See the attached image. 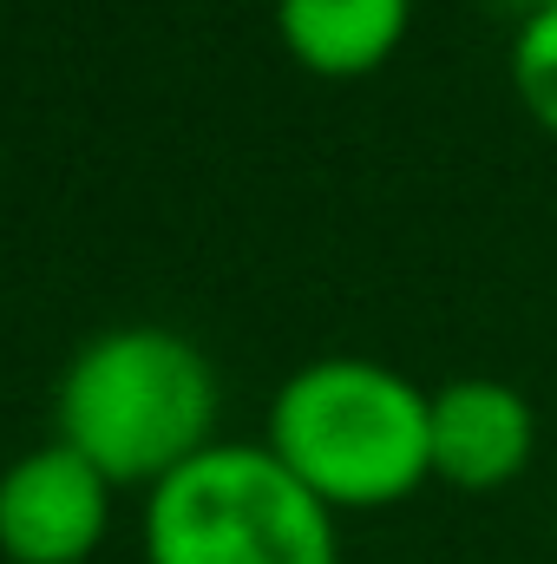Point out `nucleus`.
Listing matches in <instances>:
<instances>
[{"label":"nucleus","mask_w":557,"mask_h":564,"mask_svg":"<svg viewBox=\"0 0 557 564\" xmlns=\"http://www.w3.org/2000/svg\"><path fill=\"white\" fill-rule=\"evenodd\" d=\"M217 368L190 335L164 322H119L66 361L53 440L92 459L112 486L157 492L217 446Z\"/></svg>","instance_id":"1"},{"label":"nucleus","mask_w":557,"mask_h":564,"mask_svg":"<svg viewBox=\"0 0 557 564\" xmlns=\"http://www.w3.org/2000/svg\"><path fill=\"white\" fill-rule=\"evenodd\" d=\"M263 446L328 512L401 506L433 479L426 388L368 355H321L276 388Z\"/></svg>","instance_id":"2"},{"label":"nucleus","mask_w":557,"mask_h":564,"mask_svg":"<svg viewBox=\"0 0 557 564\" xmlns=\"http://www.w3.org/2000/svg\"><path fill=\"white\" fill-rule=\"evenodd\" d=\"M144 564H341L335 512L263 440H217L144 492Z\"/></svg>","instance_id":"3"},{"label":"nucleus","mask_w":557,"mask_h":564,"mask_svg":"<svg viewBox=\"0 0 557 564\" xmlns=\"http://www.w3.org/2000/svg\"><path fill=\"white\" fill-rule=\"evenodd\" d=\"M112 479L66 440L26 446L0 473V558L7 564H86L112 532Z\"/></svg>","instance_id":"4"},{"label":"nucleus","mask_w":557,"mask_h":564,"mask_svg":"<svg viewBox=\"0 0 557 564\" xmlns=\"http://www.w3.org/2000/svg\"><path fill=\"white\" fill-rule=\"evenodd\" d=\"M426 433H433V479L452 492H505L525 479L538 453V414L532 401L499 375H452L426 394Z\"/></svg>","instance_id":"5"},{"label":"nucleus","mask_w":557,"mask_h":564,"mask_svg":"<svg viewBox=\"0 0 557 564\" xmlns=\"http://www.w3.org/2000/svg\"><path fill=\"white\" fill-rule=\"evenodd\" d=\"M414 26V0H276L282 53L315 79L381 73Z\"/></svg>","instance_id":"6"},{"label":"nucleus","mask_w":557,"mask_h":564,"mask_svg":"<svg viewBox=\"0 0 557 564\" xmlns=\"http://www.w3.org/2000/svg\"><path fill=\"white\" fill-rule=\"evenodd\" d=\"M505 73H512V93L532 112V126H545L557 139V7H525V26L512 33V53H505Z\"/></svg>","instance_id":"7"},{"label":"nucleus","mask_w":557,"mask_h":564,"mask_svg":"<svg viewBox=\"0 0 557 564\" xmlns=\"http://www.w3.org/2000/svg\"><path fill=\"white\" fill-rule=\"evenodd\" d=\"M525 7H557V0H525Z\"/></svg>","instance_id":"8"},{"label":"nucleus","mask_w":557,"mask_h":564,"mask_svg":"<svg viewBox=\"0 0 557 564\" xmlns=\"http://www.w3.org/2000/svg\"><path fill=\"white\" fill-rule=\"evenodd\" d=\"M551 539H557V512H551Z\"/></svg>","instance_id":"9"}]
</instances>
